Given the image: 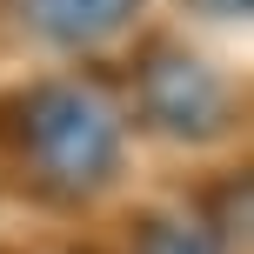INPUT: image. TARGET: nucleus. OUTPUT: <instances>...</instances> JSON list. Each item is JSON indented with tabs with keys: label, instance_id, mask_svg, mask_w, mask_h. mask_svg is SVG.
I'll return each instance as SVG.
<instances>
[{
	"label": "nucleus",
	"instance_id": "1",
	"mask_svg": "<svg viewBox=\"0 0 254 254\" xmlns=\"http://www.w3.org/2000/svg\"><path fill=\"white\" fill-rule=\"evenodd\" d=\"M13 147L47 188L87 194L114 174V121L74 87H47L13 114Z\"/></svg>",
	"mask_w": 254,
	"mask_h": 254
},
{
	"label": "nucleus",
	"instance_id": "2",
	"mask_svg": "<svg viewBox=\"0 0 254 254\" xmlns=\"http://www.w3.org/2000/svg\"><path fill=\"white\" fill-rule=\"evenodd\" d=\"M140 101H147L154 127L188 134V140L221 134V121H228V87L201 61H188V54H154L140 67Z\"/></svg>",
	"mask_w": 254,
	"mask_h": 254
},
{
	"label": "nucleus",
	"instance_id": "3",
	"mask_svg": "<svg viewBox=\"0 0 254 254\" xmlns=\"http://www.w3.org/2000/svg\"><path fill=\"white\" fill-rule=\"evenodd\" d=\"M27 7H34V27H40V34L94 40V34H114L134 0H27Z\"/></svg>",
	"mask_w": 254,
	"mask_h": 254
},
{
	"label": "nucleus",
	"instance_id": "4",
	"mask_svg": "<svg viewBox=\"0 0 254 254\" xmlns=\"http://www.w3.org/2000/svg\"><path fill=\"white\" fill-rule=\"evenodd\" d=\"M140 254H221V248L201 241V234H188V228H147Z\"/></svg>",
	"mask_w": 254,
	"mask_h": 254
}]
</instances>
